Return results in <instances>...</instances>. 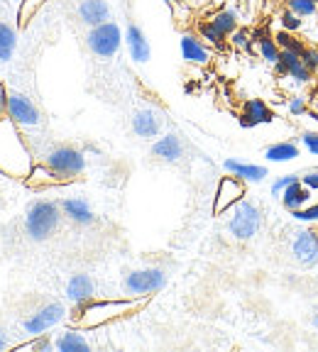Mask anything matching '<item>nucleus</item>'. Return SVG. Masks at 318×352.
Segmentation results:
<instances>
[{
  "label": "nucleus",
  "mask_w": 318,
  "mask_h": 352,
  "mask_svg": "<svg viewBox=\"0 0 318 352\" xmlns=\"http://www.w3.org/2000/svg\"><path fill=\"white\" fill-rule=\"evenodd\" d=\"M275 122V110L269 108L267 100L262 98H247L242 103L240 110V127H257V125H269Z\"/></svg>",
  "instance_id": "obj_11"
},
{
  "label": "nucleus",
  "mask_w": 318,
  "mask_h": 352,
  "mask_svg": "<svg viewBox=\"0 0 318 352\" xmlns=\"http://www.w3.org/2000/svg\"><path fill=\"white\" fill-rule=\"evenodd\" d=\"M297 157H301V149L294 140H282V142L269 144L264 149V160L275 162V164H284V162H294Z\"/></svg>",
  "instance_id": "obj_22"
},
{
  "label": "nucleus",
  "mask_w": 318,
  "mask_h": 352,
  "mask_svg": "<svg viewBox=\"0 0 318 352\" xmlns=\"http://www.w3.org/2000/svg\"><path fill=\"white\" fill-rule=\"evenodd\" d=\"M0 171L15 179H28L32 171L30 147L10 118L0 120Z\"/></svg>",
  "instance_id": "obj_2"
},
{
  "label": "nucleus",
  "mask_w": 318,
  "mask_h": 352,
  "mask_svg": "<svg viewBox=\"0 0 318 352\" xmlns=\"http://www.w3.org/2000/svg\"><path fill=\"white\" fill-rule=\"evenodd\" d=\"M167 286V274L159 267H147V270H135L123 279V289L127 296L149 298L152 294L162 292Z\"/></svg>",
  "instance_id": "obj_7"
},
{
  "label": "nucleus",
  "mask_w": 318,
  "mask_h": 352,
  "mask_svg": "<svg viewBox=\"0 0 318 352\" xmlns=\"http://www.w3.org/2000/svg\"><path fill=\"white\" fill-rule=\"evenodd\" d=\"M299 179H301L304 186L311 188L313 193H318V169H308V171H304V174L299 176Z\"/></svg>",
  "instance_id": "obj_39"
},
{
  "label": "nucleus",
  "mask_w": 318,
  "mask_h": 352,
  "mask_svg": "<svg viewBox=\"0 0 318 352\" xmlns=\"http://www.w3.org/2000/svg\"><path fill=\"white\" fill-rule=\"evenodd\" d=\"M66 316V308L61 306V303H47V306H42L37 311V314H32L28 320H25V333L28 336H42V333H47V330H52L54 325H59L61 320H64Z\"/></svg>",
  "instance_id": "obj_10"
},
{
  "label": "nucleus",
  "mask_w": 318,
  "mask_h": 352,
  "mask_svg": "<svg viewBox=\"0 0 318 352\" xmlns=\"http://www.w3.org/2000/svg\"><path fill=\"white\" fill-rule=\"evenodd\" d=\"M8 94L10 91L6 88V83H0V120L8 118Z\"/></svg>",
  "instance_id": "obj_41"
},
{
  "label": "nucleus",
  "mask_w": 318,
  "mask_h": 352,
  "mask_svg": "<svg viewBox=\"0 0 318 352\" xmlns=\"http://www.w3.org/2000/svg\"><path fill=\"white\" fill-rule=\"evenodd\" d=\"M299 140H301V144L306 147V152L318 157V130H304L301 135H299Z\"/></svg>",
  "instance_id": "obj_37"
},
{
  "label": "nucleus",
  "mask_w": 318,
  "mask_h": 352,
  "mask_svg": "<svg viewBox=\"0 0 318 352\" xmlns=\"http://www.w3.org/2000/svg\"><path fill=\"white\" fill-rule=\"evenodd\" d=\"M247 196V182H242L240 176L228 174L218 182L213 198V215H223L233 208L235 204H240L242 198Z\"/></svg>",
  "instance_id": "obj_8"
},
{
  "label": "nucleus",
  "mask_w": 318,
  "mask_h": 352,
  "mask_svg": "<svg viewBox=\"0 0 318 352\" xmlns=\"http://www.w3.org/2000/svg\"><path fill=\"white\" fill-rule=\"evenodd\" d=\"M308 118H313L318 122V110H308Z\"/></svg>",
  "instance_id": "obj_44"
},
{
  "label": "nucleus",
  "mask_w": 318,
  "mask_h": 352,
  "mask_svg": "<svg viewBox=\"0 0 318 352\" xmlns=\"http://www.w3.org/2000/svg\"><path fill=\"white\" fill-rule=\"evenodd\" d=\"M152 154L157 157L159 162L176 164V162L184 157V144H181V140L176 138V135L167 132V135H162V138H159L157 142L152 144Z\"/></svg>",
  "instance_id": "obj_18"
},
{
  "label": "nucleus",
  "mask_w": 318,
  "mask_h": 352,
  "mask_svg": "<svg viewBox=\"0 0 318 352\" xmlns=\"http://www.w3.org/2000/svg\"><path fill=\"white\" fill-rule=\"evenodd\" d=\"M198 34H201V39H206V42H209L211 47H215V50H223L225 34H220L218 30H215L213 25H211V20L198 22Z\"/></svg>",
  "instance_id": "obj_28"
},
{
  "label": "nucleus",
  "mask_w": 318,
  "mask_h": 352,
  "mask_svg": "<svg viewBox=\"0 0 318 352\" xmlns=\"http://www.w3.org/2000/svg\"><path fill=\"white\" fill-rule=\"evenodd\" d=\"M301 61L304 64L308 66V69H311V72H316L318 69V50L316 47H304V52H301Z\"/></svg>",
  "instance_id": "obj_38"
},
{
  "label": "nucleus",
  "mask_w": 318,
  "mask_h": 352,
  "mask_svg": "<svg viewBox=\"0 0 318 352\" xmlns=\"http://www.w3.org/2000/svg\"><path fill=\"white\" fill-rule=\"evenodd\" d=\"M311 76H313V72L308 69L306 64L301 61V56H299L294 64H291V69H289V76L286 78H291V81H297L299 86H306V83H311Z\"/></svg>",
  "instance_id": "obj_31"
},
{
  "label": "nucleus",
  "mask_w": 318,
  "mask_h": 352,
  "mask_svg": "<svg viewBox=\"0 0 318 352\" xmlns=\"http://www.w3.org/2000/svg\"><path fill=\"white\" fill-rule=\"evenodd\" d=\"M286 110H289V116L294 118H301V116H308V98L306 96H291L289 103H286Z\"/></svg>",
  "instance_id": "obj_34"
},
{
  "label": "nucleus",
  "mask_w": 318,
  "mask_h": 352,
  "mask_svg": "<svg viewBox=\"0 0 318 352\" xmlns=\"http://www.w3.org/2000/svg\"><path fill=\"white\" fill-rule=\"evenodd\" d=\"M223 169L228 171V174L240 176L242 182H247V184H259V182H264V179L269 176L267 166H262V164H247V162H240V160H225L223 162Z\"/></svg>",
  "instance_id": "obj_19"
},
{
  "label": "nucleus",
  "mask_w": 318,
  "mask_h": 352,
  "mask_svg": "<svg viewBox=\"0 0 318 352\" xmlns=\"http://www.w3.org/2000/svg\"><path fill=\"white\" fill-rule=\"evenodd\" d=\"M132 132L142 140H154L162 135V116L154 108H140L132 116Z\"/></svg>",
  "instance_id": "obj_15"
},
{
  "label": "nucleus",
  "mask_w": 318,
  "mask_h": 352,
  "mask_svg": "<svg viewBox=\"0 0 318 352\" xmlns=\"http://www.w3.org/2000/svg\"><path fill=\"white\" fill-rule=\"evenodd\" d=\"M231 37H233L231 39L233 47H237V50H247V47H250V32H247V30H235Z\"/></svg>",
  "instance_id": "obj_40"
},
{
  "label": "nucleus",
  "mask_w": 318,
  "mask_h": 352,
  "mask_svg": "<svg viewBox=\"0 0 318 352\" xmlns=\"http://www.w3.org/2000/svg\"><path fill=\"white\" fill-rule=\"evenodd\" d=\"M291 254L301 267H316L318 264V232L304 230L291 242Z\"/></svg>",
  "instance_id": "obj_12"
},
{
  "label": "nucleus",
  "mask_w": 318,
  "mask_h": 352,
  "mask_svg": "<svg viewBox=\"0 0 318 352\" xmlns=\"http://www.w3.org/2000/svg\"><path fill=\"white\" fill-rule=\"evenodd\" d=\"M313 201V191L311 188H306L301 184V179L299 182H294V184H289L286 186V191L282 193V204H284V208L289 210H299V208H304V206H308Z\"/></svg>",
  "instance_id": "obj_21"
},
{
  "label": "nucleus",
  "mask_w": 318,
  "mask_h": 352,
  "mask_svg": "<svg viewBox=\"0 0 318 352\" xmlns=\"http://www.w3.org/2000/svg\"><path fill=\"white\" fill-rule=\"evenodd\" d=\"M15 350H39V352H50V350H54V342H52V338L47 336V333H42V336H34V340L17 345Z\"/></svg>",
  "instance_id": "obj_32"
},
{
  "label": "nucleus",
  "mask_w": 318,
  "mask_h": 352,
  "mask_svg": "<svg viewBox=\"0 0 318 352\" xmlns=\"http://www.w3.org/2000/svg\"><path fill=\"white\" fill-rule=\"evenodd\" d=\"M165 3H167V6H174V3H176V0H165Z\"/></svg>",
  "instance_id": "obj_45"
},
{
  "label": "nucleus",
  "mask_w": 318,
  "mask_h": 352,
  "mask_svg": "<svg viewBox=\"0 0 318 352\" xmlns=\"http://www.w3.org/2000/svg\"><path fill=\"white\" fill-rule=\"evenodd\" d=\"M25 182H28L30 186H34V188H42V186H56V184H66L64 179H61L59 174H54V171H52L47 164L32 166V171H30V176H28V179H25Z\"/></svg>",
  "instance_id": "obj_26"
},
{
  "label": "nucleus",
  "mask_w": 318,
  "mask_h": 352,
  "mask_svg": "<svg viewBox=\"0 0 318 352\" xmlns=\"http://www.w3.org/2000/svg\"><path fill=\"white\" fill-rule=\"evenodd\" d=\"M291 218L299 220V223H316L318 220V201H311L308 206L299 210H291Z\"/></svg>",
  "instance_id": "obj_33"
},
{
  "label": "nucleus",
  "mask_w": 318,
  "mask_h": 352,
  "mask_svg": "<svg viewBox=\"0 0 318 352\" xmlns=\"http://www.w3.org/2000/svg\"><path fill=\"white\" fill-rule=\"evenodd\" d=\"M286 8L291 12H297L299 17L318 15V0H286Z\"/></svg>",
  "instance_id": "obj_29"
},
{
  "label": "nucleus",
  "mask_w": 318,
  "mask_h": 352,
  "mask_svg": "<svg viewBox=\"0 0 318 352\" xmlns=\"http://www.w3.org/2000/svg\"><path fill=\"white\" fill-rule=\"evenodd\" d=\"M17 50V30L8 22H0V64H8Z\"/></svg>",
  "instance_id": "obj_25"
},
{
  "label": "nucleus",
  "mask_w": 318,
  "mask_h": 352,
  "mask_svg": "<svg viewBox=\"0 0 318 352\" xmlns=\"http://www.w3.org/2000/svg\"><path fill=\"white\" fill-rule=\"evenodd\" d=\"M96 294V281L88 274H74L66 284V298L74 303V306H81V303L91 301Z\"/></svg>",
  "instance_id": "obj_17"
},
{
  "label": "nucleus",
  "mask_w": 318,
  "mask_h": 352,
  "mask_svg": "<svg viewBox=\"0 0 318 352\" xmlns=\"http://www.w3.org/2000/svg\"><path fill=\"white\" fill-rule=\"evenodd\" d=\"M275 39H277V44H279L282 50L297 52V54H301L304 47H306V44H304L301 39L297 37V34H294V32H286V30H282V32H277V34H275Z\"/></svg>",
  "instance_id": "obj_30"
},
{
  "label": "nucleus",
  "mask_w": 318,
  "mask_h": 352,
  "mask_svg": "<svg viewBox=\"0 0 318 352\" xmlns=\"http://www.w3.org/2000/svg\"><path fill=\"white\" fill-rule=\"evenodd\" d=\"M311 323L318 328V308H316V311H313V316H311Z\"/></svg>",
  "instance_id": "obj_43"
},
{
  "label": "nucleus",
  "mask_w": 318,
  "mask_h": 352,
  "mask_svg": "<svg viewBox=\"0 0 318 352\" xmlns=\"http://www.w3.org/2000/svg\"><path fill=\"white\" fill-rule=\"evenodd\" d=\"M179 50H181V59L187 61V64H193V66H206L211 59H213L209 44L201 42V37H196V34H191V32L181 34Z\"/></svg>",
  "instance_id": "obj_13"
},
{
  "label": "nucleus",
  "mask_w": 318,
  "mask_h": 352,
  "mask_svg": "<svg viewBox=\"0 0 318 352\" xmlns=\"http://www.w3.org/2000/svg\"><path fill=\"white\" fill-rule=\"evenodd\" d=\"M125 44H127V52H130V59L135 64H147L152 59V47H149V39L147 34L142 32L140 25L130 22L125 30Z\"/></svg>",
  "instance_id": "obj_14"
},
{
  "label": "nucleus",
  "mask_w": 318,
  "mask_h": 352,
  "mask_svg": "<svg viewBox=\"0 0 318 352\" xmlns=\"http://www.w3.org/2000/svg\"><path fill=\"white\" fill-rule=\"evenodd\" d=\"M147 303V298H105V301H86L81 306H76L72 316V325L78 330H94L100 325H108L118 318L138 314L140 308Z\"/></svg>",
  "instance_id": "obj_1"
},
{
  "label": "nucleus",
  "mask_w": 318,
  "mask_h": 352,
  "mask_svg": "<svg viewBox=\"0 0 318 352\" xmlns=\"http://www.w3.org/2000/svg\"><path fill=\"white\" fill-rule=\"evenodd\" d=\"M299 176L301 174H284V176H279V179H275V182H272V196L282 198V193L286 191V186L294 184V182H299Z\"/></svg>",
  "instance_id": "obj_36"
},
{
  "label": "nucleus",
  "mask_w": 318,
  "mask_h": 352,
  "mask_svg": "<svg viewBox=\"0 0 318 352\" xmlns=\"http://www.w3.org/2000/svg\"><path fill=\"white\" fill-rule=\"evenodd\" d=\"M279 25H282V30H286V32H299V30H301V17L286 8V10L279 15Z\"/></svg>",
  "instance_id": "obj_35"
},
{
  "label": "nucleus",
  "mask_w": 318,
  "mask_h": 352,
  "mask_svg": "<svg viewBox=\"0 0 318 352\" xmlns=\"http://www.w3.org/2000/svg\"><path fill=\"white\" fill-rule=\"evenodd\" d=\"M259 228H262V210L250 198H242L240 204H235L228 210V232L235 240L240 242L253 240L259 232Z\"/></svg>",
  "instance_id": "obj_4"
},
{
  "label": "nucleus",
  "mask_w": 318,
  "mask_h": 352,
  "mask_svg": "<svg viewBox=\"0 0 318 352\" xmlns=\"http://www.w3.org/2000/svg\"><path fill=\"white\" fill-rule=\"evenodd\" d=\"M54 350H59V352H88L91 350V345H88L86 338L78 333V328H69L54 340Z\"/></svg>",
  "instance_id": "obj_23"
},
{
  "label": "nucleus",
  "mask_w": 318,
  "mask_h": 352,
  "mask_svg": "<svg viewBox=\"0 0 318 352\" xmlns=\"http://www.w3.org/2000/svg\"><path fill=\"white\" fill-rule=\"evenodd\" d=\"M8 118H10L17 127H37L39 122H42L37 105H34L28 96L15 94V91L8 94Z\"/></svg>",
  "instance_id": "obj_9"
},
{
  "label": "nucleus",
  "mask_w": 318,
  "mask_h": 352,
  "mask_svg": "<svg viewBox=\"0 0 318 352\" xmlns=\"http://www.w3.org/2000/svg\"><path fill=\"white\" fill-rule=\"evenodd\" d=\"M209 20L220 34H225V37H231V34L237 30V25H240V20H237V12L233 10V8H220V10L213 12Z\"/></svg>",
  "instance_id": "obj_24"
},
{
  "label": "nucleus",
  "mask_w": 318,
  "mask_h": 352,
  "mask_svg": "<svg viewBox=\"0 0 318 352\" xmlns=\"http://www.w3.org/2000/svg\"><path fill=\"white\" fill-rule=\"evenodd\" d=\"M6 347H8V338H6V333L0 330V350H6Z\"/></svg>",
  "instance_id": "obj_42"
},
{
  "label": "nucleus",
  "mask_w": 318,
  "mask_h": 352,
  "mask_svg": "<svg viewBox=\"0 0 318 352\" xmlns=\"http://www.w3.org/2000/svg\"><path fill=\"white\" fill-rule=\"evenodd\" d=\"M44 164L50 166L54 174H59L64 182H72V179L83 174V169H86V157H83L81 149L61 144V147H54L44 157Z\"/></svg>",
  "instance_id": "obj_6"
},
{
  "label": "nucleus",
  "mask_w": 318,
  "mask_h": 352,
  "mask_svg": "<svg viewBox=\"0 0 318 352\" xmlns=\"http://www.w3.org/2000/svg\"><path fill=\"white\" fill-rule=\"evenodd\" d=\"M255 44H257V54H259V59L275 66V64H277V59H279V54H282V47L277 44V39H275V37H269V34H257Z\"/></svg>",
  "instance_id": "obj_27"
},
{
  "label": "nucleus",
  "mask_w": 318,
  "mask_h": 352,
  "mask_svg": "<svg viewBox=\"0 0 318 352\" xmlns=\"http://www.w3.org/2000/svg\"><path fill=\"white\" fill-rule=\"evenodd\" d=\"M86 44L88 50H91V54H96L98 59H110V56H116L120 52L123 30L113 20L103 22V25H96V28L88 30Z\"/></svg>",
  "instance_id": "obj_5"
},
{
  "label": "nucleus",
  "mask_w": 318,
  "mask_h": 352,
  "mask_svg": "<svg viewBox=\"0 0 318 352\" xmlns=\"http://www.w3.org/2000/svg\"><path fill=\"white\" fill-rule=\"evenodd\" d=\"M78 20L88 28H96V25H103L110 20V6L108 0H78L76 6Z\"/></svg>",
  "instance_id": "obj_16"
},
{
  "label": "nucleus",
  "mask_w": 318,
  "mask_h": 352,
  "mask_svg": "<svg viewBox=\"0 0 318 352\" xmlns=\"http://www.w3.org/2000/svg\"><path fill=\"white\" fill-rule=\"evenodd\" d=\"M61 206L54 201H34L25 215V230L34 242H42L59 228Z\"/></svg>",
  "instance_id": "obj_3"
},
{
  "label": "nucleus",
  "mask_w": 318,
  "mask_h": 352,
  "mask_svg": "<svg viewBox=\"0 0 318 352\" xmlns=\"http://www.w3.org/2000/svg\"><path fill=\"white\" fill-rule=\"evenodd\" d=\"M61 210H64L66 218H72L78 226H91L96 220V213L91 210V206L83 201V198H64L61 201Z\"/></svg>",
  "instance_id": "obj_20"
}]
</instances>
